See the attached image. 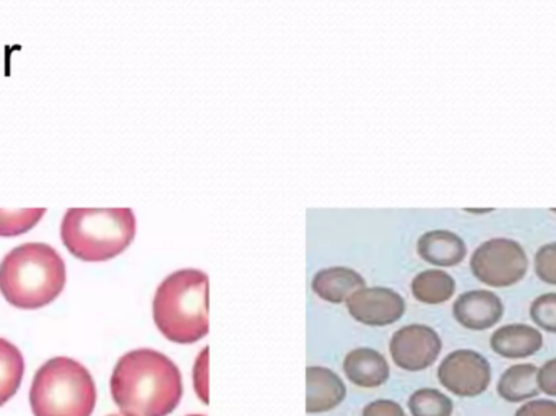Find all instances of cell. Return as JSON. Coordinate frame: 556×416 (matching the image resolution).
I'll use <instances>...</instances> for the list:
<instances>
[{
  "label": "cell",
  "mask_w": 556,
  "mask_h": 416,
  "mask_svg": "<svg viewBox=\"0 0 556 416\" xmlns=\"http://www.w3.org/2000/svg\"><path fill=\"white\" fill-rule=\"evenodd\" d=\"M531 319L539 329L556 333V293H544L532 301Z\"/></svg>",
  "instance_id": "cell-21"
},
{
  "label": "cell",
  "mask_w": 556,
  "mask_h": 416,
  "mask_svg": "<svg viewBox=\"0 0 556 416\" xmlns=\"http://www.w3.org/2000/svg\"><path fill=\"white\" fill-rule=\"evenodd\" d=\"M345 304L353 319L371 327L397 323L405 313L404 297L388 287L359 288Z\"/></svg>",
  "instance_id": "cell-9"
},
{
  "label": "cell",
  "mask_w": 556,
  "mask_h": 416,
  "mask_svg": "<svg viewBox=\"0 0 556 416\" xmlns=\"http://www.w3.org/2000/svg\"><path fill=\"white\" fill-rule=\"evenodd\" d=\"M132 209H68L61 223L65 248L87 262L116 257L136 238Z\"/></svg>",
  "instance_id": "cell-4"
},
{
  "label": "cell",
  "mask_w": 556,
  "mask_h": 416,
  "mask_svg": "<svg viewBox=\"0 0 556 416\" xmlns=\"http://www.w3.org/2000/svg\"><path fill=\"white\" fill-rule=\"evenodd\" d=\"M29 404L35 416H90L97 386L81 363L55 356L36 371Z\"/></svg>",
  "instance_id": "cell-5"
},
{
  "label": "cell",
  "mask_w": 556,
  "mask_h": 416,
  "mask_svg": "<svg viewBox=\"0 0 556 416\" xmlns=\"http://www.w3.org/2000/svg\"><path fill=\"white\" fill-rule=\"evenodd\" d=\"M538 382L541 392L556 398V358L548 360L539 368Z\"/></svg>",
  "instance_id": "cell-26"
},
{
  "label": "cell",
  "mask_w": 556,
  "mask_h": 416,
  "mask_svg": "<svg viewBox=\"0 0 556 416\" xmlns=\"http://www.w3.org/2000/svg\"><path fill=\"white\" fill-rule=\"evenodd\" d=\"M490 346L503 358H529L541 352L544 346V336L538 327L528 326V324H508L493 332Z\"/></svg>",
  "instance_id": "cell-13"
},
{
  "label": "cell",
  "mask_w": 556,
  "mask_h": 416,
  "mask_svg": "<svg viewBox=\"0 0 556 416\" xmlns=\"http://www.w3.org/2000/svg\"><path fill=\"white\" fill-rule=\"evenodd\" d=\"M505 304L492 290H470L454 301V319L469 330H486L502 320Z\"/></svg>",
  "instance_id": "cell-10"
},
{
  "label": "cell",
  "mask_w": 556,
  "mask_h": 416,
  "mask_svg": "<svg viewBox=\"0 0 556 416\" xmlns=\"http://www.w3.org/2000/svg\"><path fill=\"white\" fill-rule=\"evenodd\" d=\"M534 270L544 283L556 287V241L541 245L535 252Z\"/></svg>",
  "instance_id": "cell-22"
},
{
  "label": "cell",
  "mask_w": 556,
  "mask_h": 416,
  "mask_svg": "<svg viewBox=\"0 0 556 416\" xmlns=\"http://www.w3.org/2000/svg\"><path fill=\"white\" fill-rule=\"evenodd\" d=\"M470 270L486 287L508 288L526 277L529 257L522 244L515 239L493 238L473 251Z\"/></svg>",
  "instance_id": "cell-6"
},
{
  "label": "cell",
  "mask_w": 556,
  "mask_h": 416,
  "mask_svg": "<svg viewBox=\"0 0 556 416\" xmlns=\"http://www.w3.org/2000/svg\"><path fill=\"white\" fill-rule=\"evenodd\" d=\"M153 320L175 343H195L208 332V275L181 268L159 285L153 298Z\"/></svg>",
  "instance_id": "cell-3"
},
{
  "label": "cell",
  "mask_w": 556,
  "mask_h": 416,
  "mask_svg": "<svg viewBox=\"0 0 556 416\" xmlns=\"http://www.w3.org/2000/svg\"><path fill=\"white\" fill-rule=\"evenodd\" d=\"M208 346H204L199 353L192 368V385H194L195 394L201 399L202 404H208Z\"/></svg>",
  "instance_id": "cell-23"
},
{
  "label": "cell",
  "mask_w": 556,
  "mask_h": 416,
  "mask_svg": "<svg viewBox=\"0 0 556 416\" xmlns=\"http://www.w3.org/2000/svg\"><path fill=\"white\" fill-rule=\"evenodd\" d=\"M538 373V366L531 365V363L509 366L496 385L500 398L509 404H522V402L538 398L541 392Z\"/></svg>",
  "instance_id": "cell-16"
},
{
  "label": "cell",
  "mask_w": 556,
  "mask_h": 416,
  "mask_svg": "<svg viewBox=\"0 0 556 416\" xmlns=\"http://www.w3.org/2000/svg\"><path fill=\"white\" fill-rule=\"evenodd\" d=\"M111 394L126 416H168L182 398L181 371L159 350H132L114 366Z\"/></svg>",
  "instance_id": "cell-1"
},
{
  "label": "cell",
  "mask_w": 556,
  "mask_h": 416,
  "mask_svg": "<svg viewBox=\"0 0 556 416\" xmlns=\"http://www.w3.org/2000/svg\"><path fill=\"white\" fill-rule=\"evenodd\" d=\"M46 209H0V236H20L41 222Z\"/></svg>",
  "instance_id": "cell-20"
},
{
  "label": "cell",
  "mask_w": 556,
  "mask_h": 416,
  "mask_svg": "<svg viewBox=\"0 0 556 416\" xmlns=\"http://www.w3.org/2000/svg\"><path fill=\"white\" fill-rule=\"evenodd\" d=\"M515 416H556V402L551 399H532L525 402Z\"/></svg>",
  "instance_id": "cell-25"
},
{
  "label": "cell",
  "mask_w": 556,
  "mask_h": 416,
  "mask_svg": "<svg viewBox=\"0 0 556 416\" xmlns=\"http://www.w3.org/2000/svg\"><path fill=\"white\" fill-rule=\"evenodd\" d=\"M342 368L346 379L363 389L379 388L388 382L391 375L386 356L369 346H359L346 353Z\"/></svg>",
  "instance_id": "cell-12"
},
{
  "label": "cell",
  "mask_w": 556,
  "mask_h": 416,
  "mask_svg": "<svg viewBox=\"0 0 556 416\" xmlns=\"http://www.w3.org/2000/svg\"><path fill=\"white\" fill-rule=\"evenodd\" d=\"M362 416H407L399 402L391 399H376L363 408Z\"/></svg>",
  "instance_id": "cell-24"
},
{
  "label": "cell",
  "mask_w": 556,
  "mask_h": 416,
  "mask_svg": "<svg viewBox=\"0 0 556 416\" xmlns=\"http://www.w3.org/2000/svg\"><path fill=\"white\" fill-rule=\"evenodd\" d=\"M418 255L437 267H454L466 259V241L450 229H431L424 232L417 242Z\"/></svg>",
  "instance_id": "cell-14"
},
{
  "label": "cell",
  "mask_w": 556,
  "mask_h": 416,
  "mask_svg": "<svg viewBox=\"0 0 556 416\" xmlns=\"http://www.w3.org/2000/svg\"><path fill=\"white\" fill-rule=\"evenodd\" d=\"M438 381L457 398H477L490 388L492 365L476 350H454L438 366Z\"/></svg>",
  "instance_id": "cell-7"
},
{
  "label": "cell",
  "mask_w": 556,
  "mask_h": 416,
  "mask_svg": "<svg viewBox=\"0 0 556 416\" xmlns=\"http://www.w3.org/2000/svg\"><path fill=\"white\" fill-rule=\"evenodd\" d=\"M64 285V259L46 242L16 245L0 262V291L13 306H46L61 294Z\"/></svg>",
  "instance_id": "cell-2"
},
{
  "label": "cell",
  "mask_w": 556,
  "mask_h": 416,
  "mask_svg": "<svg viewBox=\"0 0 556 416\" xmlns=\"http://www.w3.org/2000/svg\"><path fill=\"white\" fill-rule=\"evenodd\" d=\"M186 416H207V415L192 414V415H186Z\"/></svg>",
  "instance_id": "cell-28"
},
{
  "label": "cell",
  "mask_w": 556,
  "mask_h": 416,
  "mask_svg": "<svg viewBox=\"0 0 556 416\" xmlns=\"http://www.w3.org/2000/svg\"><path fill=\"white\" fill-rule=\"evenodd\" d=\"M346 398L343 379L332 369L324 366H307L306 412L324 414L339 407Z\"/></svg>",
  "instance_id": "cell-11"
},
{
  "label": "cell",
  "mask_w": 556,
  "mask_h": 416,
  "mask_svg": "<svg viewBox=\"0 0 556 416\" xmlns=\"http://www.w3.org/2000/svg\"><path fill=\"white\" fill-rule=\"evenodd\" d=\"M25 360L9 340L0 339V405L15 395L22 385Z\"/></svg>",
  "instance_id": "cell-18"
},
{
  "label": "cell",
  "mask_w": 556,
  "mask_h": 416,
  "mask_svg": "<svg viewBox=\"0 0 556 416\" xmlns=\"http://www.w3.org/2000/svg\"><path fill=\"white\" fill-rule=\"evenodd\" d=\"M408 411L412 416H453L454 404L444 392L424 388L410 395Z\"/></svg>",
  "instance_id": "cell-19"
},
{
  "label": "cell",
  "mask_w": 556,
  "mask_h": 416,
  "mask_svg": "<svg viewBox=\"0 0 556 416\" xmlns=\"http://www.w3.org/2000/svg\"><path fill=\"white\" fill-rule=\"evenodd\" d=\"M443 350V340L433 327L408 324L392 333L389 352L399 368L417 373L434 365Z\"/></svg>",
  "instance_id": "cell-8"
},
{
  "label": "cell",
  "mask_w": 556,
  "mask_h": 416,
  "mask_svg": "<svg viewBox=\"0 0 556 416\" xmlns=\"http://www.w3.org/2000/svg\"><path fill=\"white\" fill-rule=\"evenodd\" d=\"M410 290L415 300L420 303L443 304L456 293V280L441 268H428L415 275Z\"/></svg>",
  "instance_id": "cell-17"
},
{
  "label": "cell",
  "mask_w": 556,
  "mask_h": 416,
  "mask_svg": "<svg viewBox=\"0 0 556 416\" xmlns=\"http://www.w3.org/2000/svg\"><path fill=\"white\" fill-rule=\"evenodd\" d=\"M108 416H126L124 414H111V415H108Z\"/></svg>",
  "instance_id": "cell-27"
},
{
  "label": "cell",
  "mask_w": 556,
  "mask_h": 416,
  "mask_svg": "<svg viewBox=\"0 0 556 416\" xmlns=\"http://www.w3.org/2000/svg\"><path fill=\"white\" fill-rule=\"evenodd\" d=\"M314 293L327 303H345L356 290L366 287L362 274L350 267H327L316 272L311 281Z\"/></svg>",
  "instance_id": "cell-15"
}]
</instances>
